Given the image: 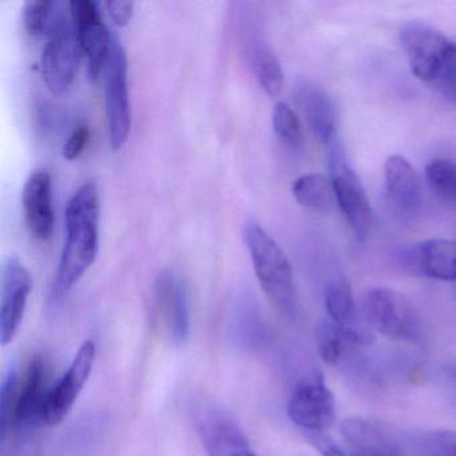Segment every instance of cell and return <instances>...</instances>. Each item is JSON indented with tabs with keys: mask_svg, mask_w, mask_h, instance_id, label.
I'll return each mask as SVG.
<instances>
[{
	"mask_svg": "<svg viewBox=\"0 0 456 456\" xmlns=\"http://www.w3.org/2000/svg\"><path fill=\"white\" fill-rule=\"evenodd\" d=\"M82 49L70 12L61 7L53 12L42 50L41 68L45 84L54 94H63L76 79Z\"/></svg>",
	"mask_w": 456,
	"mask_h": 456,
	"instance_id": "8992f818",
	"label": "cell"
},
{
	"mask_svg": "<svg viewBox=\"0 0 456 456\" xmlns=\"http://www.w3.org/2000/svg\"><path fill=\"white\" fill-rule=\"evenodd\" d=\"M405 265L413 273L440 281H456V241L427 240L408 250Z\"/></svg>",
	"mask_w": 456,
	"mask_h": 456,
	"instance_id": "ac0fdd59",
	"label": "cell"
},
{
	"mask_svg": "<svg viewBox=\"0 0 456 456\" xmlns=\"http://www.w3.org/2000/svg\"><path fill=\"white\" fill-rule=\"evenodd\" d=\"M69 7L82 54L86 58L90 77L97 79L105 70L113 34L109 31L101 15L100 7L93 0H71Z\"/></svg>",
	"mask_w": 456,
	"mask_h": 456,
	"instance_id": "8fae6325",
	"label": "cell"
},
{
	"mask_svg": "<svg viewBox=\"0 0 456 456\" xmlns=\"http://www.w3.org/2000/svg\"><path fill=\"white\" fill-rule=\"evenodd\" d=\"M244 241L256 277L271 303L284 316H295L297 311L295 276L284 250L256 221L245 224Z\"/></svg>",
	"mask_w": 456,
	"mask_h": 456,
	"instance_id": "3957f363",
	"label": "cell"
},
{
	"mask_svg": "<svg viewBox=\"0 0 456 456\" xmlns=\"http://www.w3.org/2000/svg\"><path fill=\"white\" fill-rule=\"evenodd\" d=\"M272 124L277 137L290 148H300L304 142L303 127L297 113L288 103L277 102L272 111Z\"/></svg>",
	"mask_w": 456,
	"mask_h": 456,
	"instance_id": "cb8c5ba5",
	"label": "cell"
},
{
	"mask_svg": "<svg viewBox=\"0 0 456 456\" xmlns=\"http://www.w3.org/2000/svg\"><path fill=\"white\" fill-rule=\"evenodd\" d=\"M154 306L167 338L175 346H185L191 338V301L188 285L178 272H159L154 281Z\"/></svg>",
	"mask_w": 456,
	"mask_h": 456,
	"instance_id": "9c48e42d",
	"label": "cell"
},
{
	"mask_svg": "<svg viewBox=\"0 0 456 456\" xmlns=\"http://www.w3.org/2000/svg\"><path fill=\"white\" fill-rule=\"evenodd\" d=\"M340 432L346 443L354 448V452L402 456L407 447L402 435L391 427L357 416L344 419Z\"/></svg>",
	"mask_w": 456,
	"mask_h": 456,
	"instance_id": "9a60e30c",
	"label": "cell"
},
{
	"mask_svg": "<svg viewBox=\"0 0 456 456\" xmlns=\"http://www.w3.org/2000/svg\"><path fill=\"white\" fill-rule=\"evenodd\" d=\"M95 352L97 349L92 340L84 341L79 346L65 375L50 391L45 410V424L57 426L69 415L92 375Z\"/></svg>",
	"mask_w": 456,
	"mask_h": 456,
	"instance_id": "7c38bea8",
	"label": "cell"
},
{
	"mask_svg": "<svg viewBox=\"0 0 456 456\" xmlns=\"http://www.w3.org/2000/svg\"><path fill=\"white\" fill-rule=\"evenodd\" d=\"M295 102L317 140L332 142L336 132V109L328 93L311 81H301L295 87Z\"/></svg>",
	"mask_w": 456,
	"mask_h": 456,
	"instance_id": "d6986e66",
	"label": "cell"
},
{
	"mask_svg": "<svg viewBox=\"0 0 456 456\" xmlns=\"http://www.w3.org/2000/svg\"><path fill=\"white\" fill-rule=\"evenodd\" d=\"M330 169L336 204L357 241H365L372 226V209L356 172L338 143L330 142Z\"/></svg>",
	"mask_w": 456,
	"mask_h": 456,
	"instance_id": "52a82bcc",
	"label": "cell"
},
{
	"mask_svg": "<svg viewBox=\"0 0 456 456\" xmlns=\"http://www.w3.org/2000/svg\"><path fill=\"white\" fill-rule=\"evenodd\" d=\"M370 340V335L365 330L340 327L328 320L317 330V351L325 364L332 365L343 359L349 349Z\"/></svg>",
	"mask_w": 456,
	"mask_h": 456,
	"instance_id": "ffe728a7",
	"label": "cell"
},
{
	"mask_svg": "<svg viewBox=\"0 0 456 456\" xmlns=\"http://www.w3.org/2000/svg\"><path fill=\"white\" fill-rule=\"evenodd\" d=\"M287 411L290 420L305 434L324 432L335 423V396L322 381L303 383L290 395Z\"/></svg>",
	"mask_w": 456,
	"mask_h": 456,
	"instance_id": "4fadbf2b",
	"label": "cell"
},
{
	"mask_svg": "<svg viewBox=\"0 0 456 456\" xmlns=\"http://www.w3.org/2000/svg\"><path fill=\"white\" fill-rule=\"evenodd\" d=\"M90 130L86 124L78 125L69 135L62 148V156L69 161L78 159L89 141Z\"/></svg>",
	"mask_w": 456,
	"mask_h": 456,
	"instance_id": "83f0119b",
	"label": "cell"
},
{
	"mask_svg": "<svg viewBox=\"0 0 456 456\" xmlns=\"http://www.w3.org/2000/svg\"><path fill=\"white\" fill-rule=\"evenodd\" d=\"M250 66L264 92L277 97L284 86V71L279 58L265 42H253L250 47Z\"/></svg>",
	"mask_w": 456,
	"mask_h": 456,
	"instance_id": "7402d4cb",
	"label": "cell"
},
{
	"mask_svg": "<svg viewBox=\"0 0 456 456\" xmlns=\"http://www.w3.org/2000/svg\"><path fill=\"white\" fill-rule=\"evenodd\" d=\"M33 288L30 272L22 261L10 256L0 273V341L7 346L20 332Z\"/></svg>",
	"mask_w": 456,
	"mask_h": 456,
	"instance_id": "30bf717a",
	"label": "cell"
},
{
	"mask_svg": "<svg viewBox=\"0 0 456 456\" xmlns=\"http://www.w3.org/2000/svg\"><path fill=\"white\" fill-rule=\"evenodd\" d=\"M105 109L109 138L114 151L126 143L132 129L127 57L119 39L113 36L110 54L105 66Z\"/></svg>",
	"mask_w": 456,
	"mask_h": 456,
	"instance_id": "ba28073f",
	"label": "cell"
},
{
	"mask_svg": "<svg viewBox=\"0 0 456 456\" xmlns=\"http://www.w3.org/2000/svg\"><path fill=\"white\" fill-rule=\"evenodd\" d=\"M106 9L109 10L114 23L124 28L132 20L134 4L130 0H109L106 2Z\"/></svg>",
	"mask_w": 456,
	"mask_h": 456,
	"instance_id": "f1b7e54d",
	"label": "cell"
},
{
	"mask_svg": "<svg viewBox=\"0 0 456 456\" xmlns=\"http://www.w3.org/2000/svg\"><path fill=\"white\" fill-rule=\"evenodd\" d=\"M100 217L98 186L87 181L66 205V241L55 280L58 295L68 293L94 264L100 248Z\"/></svg>",
	"mask_w": 456,
	"mask_h": 456,
	"instance_id": "6da1fadb",
	"label": "cell"
},
{
	"mask_svg": "<svg viewBox=\"0 0 456 456\" xmlns=\"http://www.w3.org/2000/svg\"><path fill=\"white\" fill-rule=\"evenodd\" d=\"M199 435L209 456H257L233 419L220 411H205L200 416Z\"/></svg>",
	"mask_w": 456,
	"mask_h": 456,
	"instance_id": "2e32d148",
	"label": "cell"
},
{
	"mask_svg": "<svg viewBox=\"0 0 456 456\" xmlns=\"http://www.w3.org/2000/svg\"><path fill=\"white\" fill-rule=\"evenodd\" d=\"M426 177L443 200L456 205V162L434 159L427 165Z\"/></svg>",
	"mask_w": 456,
	"mask_h": 456,
	"instance_id": "d4e9b609",
	"label": "cell"
},
{
	"mask_svg": "<svg viewBox=\"0 0 456 456\" xmlns=\"http://www.w3.org/2000/svg\"><path fill=\"white\" fill-rule=\"evenodd\" d=\"M325 309L330 322L346 328H364L356 325V303L346 280L332 282L325 290Z\"/></svg>",
	"mask_w": 456,
	"mask_h": 456,
	"instance_id": "603a6c76",
	"label": "cell"
},
{
	"mask_svg": "<svg viewBox=\"0 0 456 456\" xmlns=\"http://www.w3.org/2000/svg\"><path fill=\"white\" fill-rule=\"evenodd\" d=\"M386 200L391 209L403 217H411L423 204L421 180L415 167L403 156H389L384 164Z\"/></svg>",
	"mask_w": 456,
	"mask_h": 456,
	"instance_id": "5bb4252c",
	"label": "cell"
},
{
	"mask_svg": "<svg viewBox=\"0 0 456 456\" xmlns=\"http://www.w3.org/2000/svg\"><path fill=\"white\" fill-rule=\"evenodd\" d=\"M22 207L28 231L36 239L47 240L54 231L52 175L38 169L26 180L22 191Z\"/></svg>",
	"mask_w": 456,
	"mask_h": 456,
	"instance_id": "e0dca14e",
	"label": "cell"
},
{
	"mask_svg": "<svg viewBox=\"0 0 456 456\" xmlns=\"http://www.w3.org/2000/svg\"><path fill=\"white\" fill-rule=\"evenodd\" d=\"M50 367L42 357H34L20 380L15 370L4 376L0 391L2 437L7 432H22L45 423V410L53 386Z\"/></svg>",
	"mask_w": 456,
	"mask_h": 456,
	"instance_id": "7a4b0ae2",
	"label": "cell"
},
{
	"mask_svg": "<svg viewBox=\"0 0 456 456\" xmlns=\"http://www.w3.org/2000/svg\"><path fill=\"white\" fill-rule=\"evenodd\" d=\"M292 193L301 207L317 213H330L336 204L332 181L320 173H306L296 178Z\"/></svg>",
	"mask_w": 456,
	"mask_h": 456,
	"instance_id": "44dd1931",
	"label": "cell"
},
{
	"mask_svg": "<svg viewBox=\"0 0 456 456\" xmlns=\"http://www.w3.org/2000/svg\"><path fill=\"white\" fill-rule=\"evenodd\" d=\"M415 448L421 456H456V431L424 432L415 440Z\"/></svg>",
	"mask_w": 456,
	"mask_h": 456,
	"instance_id": "484cf974",
	"label": "cell"
},
{
	"mask_svg": "<svg viewBox=\"0 0 456 456\" xmlns=\"http://www.w3.org/2000/svg\"><path fill=\"white\" fill-rule=\"evenodd\" d=\"M368 328L389 340L418 344L424 338L423 322L410 300L389 288H372L362 298Z\"/></svg>",
	"mask_w": 456,
	"mask_h": 456,
	"instance_id": "5b68a950",
	"label": "cell"
},
{
	"mask_svg": "<svg viewBox=\"0 0 456 456\" xmlns=\"http://www.w3.org/2000/svg\"><path fill=\"white\" fill-rule=\"evenodd\" d=\"M400 44L416 78L428 84H455L456 42L424 22L400 30Z\"/></svg>",
	"mask_w": 456,
	"mask_h": 456,
	"instance_id": "277c9868",
	"label": "cell"
},
{
	"mask_svg": "<svg viewBox=\"0 0 456 456\" xmlns=\"http://www.w3.org/2000/svg\"><path fill=\"white\" fill-rule=\"evenodd\" d=\"M54 9L55 4L49 0H28L23 6L26 31L33 37H41L47 33Z\"/></svg>",
	"mask_w": 456,
	"mask_h": 456,
	"instance_id": "4316f807",
	"label": "cell"
},
{
	"mask_svg": "<svg viewBox=\"0 0 456 456\" xmlns=\"http://www.w3.org/2000/svg\"><path fill=\"white\" fill-rule=\"evenodd\" d=\"M444 370L450 378L456 379V362H450Z\"/></svg>",
	"mask_w": 456,
	"mask_h": 456,
	"instance_id": "4dcf8cb0",
	"label": "cell"
},
{
	"mask_svg": "<svg viewBox=\"0 0 456 456\" xmlns=\"http://www.w3.org/2000/svg\"><path fill=\"white\" fill-rule=\"evenodd\" d=\"M351 456H383L378 455V453H367V452H354Z\"/></svg>",
	"mask_w": 456,
	"mask_h": 456,
	"instance_id": "1f68e13d",
	"label": "cell"
},
{
	"mask_svg": "<svg viewBox=\"0 0 456 456\" xmlns=\"http://www.w3.org/2000/svg\"><path fill=\"white\" fill-rule=\"evenodd\" d=\"M306 436L322 456H346L330 436H325L324 432H308Z\"/></svg>",
	"mask_w": 456,
	"mask_h": 456,
	"instance_id": "f546056e",
	"label": "cell"
}]
</instances>
